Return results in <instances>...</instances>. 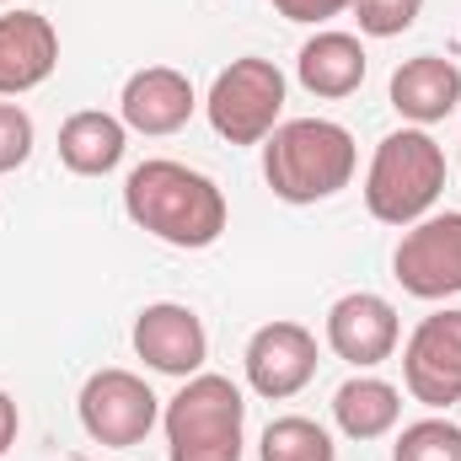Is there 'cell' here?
Listing matches in <instances>:
<instances>
[{
  "mask_svg": "<svg viewBox=\"0 0 461 461\" xmlns=\"http://www.w3.org/2000/svg\"><path fill=\"white\" fill-rule=\"evenodd\" d=\"M123 215L145 236L183 247V252L215 247L230 221L221 183L183 161H167V156H150L123 177Z\"/></svg>",
  "mask_w": 461,
  "mask_h": 461,
  "instance_id": "1",
  "label": "cell"
},
{
  "mask_svg": "<svg viewBox=\"0 0 461 461\" xmlns=\"http://www.w3.org/2000/svg\"><path fill=\"white\" fill-rule=\"evenodd\" d=\"M359 150L333 118H290L263 140V177L285 204H322L354 183Z\"/></svg>",
  "mask_w": 461,
  "mask_h": 461,
  "instance_id": "2",
  "label": "cell"
},
{
  "mask_svg": "<svg viewBox=\"0 0 461 461\" xmlns=\"http://www.w3.org/2000/svg\"><path fill=\"white\" fill-rule=\"evenodd\" d=\"M446 194V150L429 129H397L375 145L365 172V210L381 226H413Z\"/></svg>",
  "mask_w": 461,
  "mask_h": 461,
  "instance_id": "3",
  "label": "cell"
},
{
  "mask_svg": "<svg viewBox=\"0 0 461 461\" xmlns=\"http://www.w3.org/2000/svg\"><path fill=\"white\" fill-rule=\"evenodd\" d=\"M167 429V456L172 461H241V429H247V402L230 375H188L183 392L161 408Z\"/></svg>",
  "mask_w": 461,
  "mask_h": 461,
  "instance_id": "4",
  "label": "cell"
},
{
  "mask_svg": "<svg viewBox=\"0 0 461 461\" xmlns=\"http://www.w3.org/2000/svg\"><path fill=\"white\" fill-rule=\"evenodd\" d=\"M204 113H210V129L230 145H263L285 113V70L258 54L230 59L204 97Z\"/></svg>",
  "mask_w": 461,
  "mask_h": 461,
  "instance_id": "5",
  "label": "cell"
},
{
  "mask_svg": "<svg viewBox=\"0 0 461 461\" xmlns=\"http://www.w3.org/2000/svg\"><path fill=\"white\" fill-rule=\"evenodd\" d=\"M76 413H81V429L97 440V446H140L156 419H161V397L134 375V370H97L86 375L81 397H76Z\"/></svg>",
  "mask_w": 461,
  "mask_h": 461,
  "instance_id": "6",
  "label": "cell"
},
{
  "mask_svg": "<svg viewBox=\"0 0 461 461\" xmlns=\"http://www.w3.org/2000/svg\"><path fill=\"white\" fill-rule=\"evenodd\" d=\"M392 274L419 301H451L461 295V210L424 215L402 230L392 252Z\"/></svg>",
  "mask_w": 461,
  "mask_h": 461,
  "instance_id": "7",
  "label": "cell"
},
{
  "mask_svg": "<svg viewBox=\"0 0 461 461\" xmlns=\"http://www.w3.org/2000/svg\"><path fill=\"white\" fill-rule=\"evenodd\" d=\"M402 381L413 402L424 408H456L461 402V306H446L413 328L402 348Z\"/></svg>",
  "mask_w": 461,
  "mask_h": 461,
  "instance_id": "8",
  "label": "cell"
},
{
  "mask_svg": "<svg viewBox=\"0 0 461 461\" xmlns=\"http://www.w3.org/2000/svg\"><path fill=\"white\" fill-rule=\"evenodd\" d=\"M247 386L268 402H285L295 392L312 386L317 375V333L301 328V322H263L252 339H247Z\"/></svg>",
  "mask_w": 461,
  "mask_h": 461,
  "instance_id": "9",
  "label": "cell"
},
{
  "mask_svg": "<svg viewBox=\"0 0 461 461\" xmlns=\"http://www.w3.org/2000/svg\"><path fill=\"white\" fill-rule=\"evenodd\" d=\"M402 344V322H397V306L375 290H354L339 295L328 306V348L354 365V370H375L381 359H392Z\"/></svg>",
  "mask_w": 461,
  "mask_h": 461,
  "instance_id": "10",
  "label": "cell"
},
{
  "mask_svg": "<svg viewBox=\"0 0 461 461\" xmlns=\"http://www.w3.org/2000/svg\"><path fill=\"white\" fill-rule=\"evenodd\" d=\"M134 354H140L150 370L188 381V375H199L204 359H210V333H204V322H199L194 306L156 301V306H145V312L134 317Z\"/></svg>",
  "mask_w": 461,
  "mask_h": 461,
  "instance_id": "11",
  "label": "cell"
},
{
  "mask_svg": "<svg viewBox=\"0 0 461 461\" xmlns=\"http://www.w3.org/2000/svg\"><path fill=\"white\" fill-rule=\"evenodd\" d=\"M194 108H199L194 81H188L183 70H172V65H145V70H134V76L123 81V97H118L123 129L150 134V140L177 134V129L194 118Z\"/></svg>",
  "mask_w": 461,
  "mask_h": 461,
  "instance_id": "12",
  "label": "cell"
},
{
  "mask_svg": "<svg viewBox=\"0 0 461 461\" xmlns=\"http://www.w3.org/2000/svg\"><path fill=\"white\" fill-rule=\"evenodd\" d=\"M59 65V32L43 11H5L0 16V97H22L43 86Z\"/></svg>",
  "mask_w": 461,
  "mask_h": 461,
  "instance_id": "13",
  "label": "cell"
},
{
  "mask_svg": "<svg viewBox=\"0 0 461 461\" xmlns=\"http://www.w3.org/2000/svg\"><path fill=\"white\" fill-rule=\"evenodd\" d=\"M392 108L413 129H429L461 108V70L440 54H413L392 70Z\"/></svg>",
  "mask_w": 461,
  "mask_h": 461,
  "instance_id": "14",
  "label": "cell"
},
{
  "mask_svg": "<svg viewBox=\"0 0 461 461\" xmlns=\"http://www.w3.org/2000/svg\"><path fill=\"white\" fill-rule=\"evenodd\" d=\"M365 43L354 38V32H317V38H306L301 43V59H295V76H301V86L312 92V97H328V103H339V97H354L359 86H365Z\"/></svg>",
  "mask_w": 461,
  "mask_h": 461,
  "instance_id": "15",
  "label": "cell"
},
{
  "mask_svg": "<svg viewBox=\"0 0 461 461\" xmlns=\"http://www.w3.org/2000/svg\"><path fill=\"white\" fill-rule=\"evenodd\" d=\"M129 150V129L123 118L103 113V108H81L59 123V161L76 177H108Z\"/></svg>",
  "mask_w": 461,
  "mask_h": 461,
  "instance_id": "16",
  "label": "cell"
},
{
  "mask_svg": "<svg viewBox=\"0 0 461 461\" xmlns=\"http://www.w3.org/2000/svg\"><path fill=\"white\" fill-rule=\"evenodd\" d=\"M402 419V392L381 375H354L333 392V424L348 440H381Z\"/></svg>",
  "mask_w": 461,
  "mask_h": 461,
  "instance_id": "17",
  "label": "cell"
},
{
  "mask_svg": "<svg viewBox=\"0 0 461 461\" xmlns=\"http://www.w3.org/2000/svg\"><path fill=\"white\" fill-rule=\"evenodd\" d=\"M258 461H339V446H333V435L317 419L290 413V419H274L263 429Z\"/></svg>",
  "mask_w": 461,
  "mask_h": 461,
  "instance_id": "18",
  "label": "cell"
},
{
  "mask_svg": "<svg viewBox=\"0 0 461 461\" xmlns=\"http://www.w3.org/2000/svg\"><path fill=\"white\" fill-rule=\"evenodd\" d=\"M392 461H461V429L451 419H419L397 435Z\"/></svg>",
  "mask_w": 461,
  "mask_h": 461,
  "instance_id": "19",
  "label": "cell"
},
{
  "mask_svg": "<svg viewBox=\"0 0 461 461\" xmlns=\"http://www.w3.org/2000/svg\"><path fill=\"white\" fill-rule=\"evenodd\" d=\"M424 0H354V16H359V32L365 38H397L419 22Z\"/></svg>",
  "mask_w": 461,
  "mask_h": 461,
  "instance_id": "20",
  "label": "cell"
},
{
  "mask_svg": "<svg viewBox=\"0 0 461 461\" xmlns=\"http://www.w3.org/2000/svg\"><path fill=\"white\" fill-rule=\"evenodd\" d=\"M32 118L27 108H16V103H0V172H16V167H27V156H32Z\"/></svg>",
  "mask_w": 461,
  "mask_h": 461,
  "instance_id": "21",
  "label": "cell"
},
{
  "mask_svg": "<svg viewBox=\"0 0 461 461\" xmlns=\"http://www.w3.org/2000/svg\"><path fill=\"white\" fill-rule=\"evenodd\" d=\"M274 11H279L285 22H306V27H317V22H328V16L354 11V0H274Z\"/></svg>",
  "mask_w": 461,
  "mask_h": 461,
  "instance_id": "22",
  "label": "cell"
},
{
  "mask_svg": "<svg viewBox=\"0 0 461 461\" xmlns=\"http://www.w3.org/2000/svg\"><path fill=\"white\" fill-rule=\"evenodd\" d=\"M16 429H22V413H16V397L0 392V456L16 446Z\"/></svg>",
  "mask_w": 461,
  "mask_h": 461,
  "instance_id": "23",
  "label": "cell"
},
{
  "mask_svg": "<svg viewBox=\"0 0 461 461\" xmlns=\"http://www.w3.org/2000/svg\"><path fill=\"white\" fill-rule=\"evenodd\" d=\"M0 5H11V0H0Z\"/></svg>",
  "mask_w": 461,
  "mask_h": 461,
  "instance_id": "24",
  "label": "cell"
}]
</instances>
